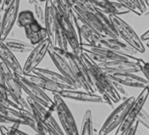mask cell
I'll return each mask as SVG.
<instances>
[{"instance_id": "cell-1", "label": "cell", "mask_w": 149, "mask_h": 135, "mask_svg": "<svg viewBox=\"0 0 149 135\" xmlns=\"http://www.w3.org/2000/svg\"><path fill=\"white\" fill-rule=\"evenodd\" d=\"M81 57L83 58L88 68L94 85L96 87L97 92H99V95L101 97L108 96L114 104L118 103L121 100V96L115 89L112 81L109 78L107 74L96 62L90 59L85 53L83 52Z\"/></svg>"}, {"instance_id": "cell-2", "label": "cell", "mask_w": 149, "mask_h": 135, "mask_svg": "<svg viewBox=\"0 0 149 135\" xmlns=\"http://www.w3.org/2000/svg\"><path fill=\"white\" fill-rule=\"evenodd\" d=\"M56 49L68 61L71 67V70L73 71V74L74 77H76V79L77 80V82L79 83L81 88L91 93L97 92L96 87L94 85V83L89 72V70L85 62L84 61L83 58L80 55L76 54L72 51H68V50L62 51L59 49L58 47H56Z\"/></svg>"}, {"instance_id": "cell-3", "label": "cell", "mask_w": 149, "mask_h": 135, "mask_svg": "<svg viewBox=\"0 0 149 135\" xmlns=\"http://www.w3.org/2000/svg\"><path fill=\"white\" fill-rule=\"evenodd\" d=\"M16 22L19 27L25 29L26 36L32 45L35 46L47 38L45 26L36 19L32 11L25 10L19 13Z\"/></svg>"}, {"instance_id": "cell-4", "label": "cell", "mask_w": 149, "mask_h": 135, "mask_svg": "<svg viewBox=\"0 0 149 135\" xmlns=\"http://www.w3.org/2000/svg\"><path fill=\"white\" fill-rule=\"evenodd\" d=\"M54 6L55 10L56 21L61 26L68 40V46H70L71 47V51L74 52L76 54L81 56V54H83V50L81 48V44L78 39V34L77 33L76 26H74L73 22L65 14L62 8L55 2V0H54Z\"/></svg>"}, {"instance_id": "cell-5", "label": "cell", "mask_w": 149, "mask_h": 135, "mask_svg": "<svg viewBox=\"0 0 149 135\" xmlns=\"http://www.w3.org/2000/svg\"><path fill=\"white\" fill-rule=\"evenodd\" d=\"M108 17L115 30L117 31L119 38H121L125 43L137 50L138 53L144 54L146 52L145 46L140 37L138 36L134 30L125 20H123L118 17V15L116 14H108Z\"/></svg>"}, {"instance_id": "cell-6", "label": "cell", "mask_w": 149, "mask_h": 135, "mask_svg": "<svg viewBox=\"0 0 149 135\" xmlns=\"http://www.w3.org/2000/svg\"><path fill=\"white\" fill-rule=\"evenodd\" d=\"M16 80L20 85L22 91H24L28 97L40 103L46 108H47L50 111H55V106L54 101L45 93V91L28 80L24 75H19L17 73H13Z\"/></svg>"}, {"instance_id": "cell-7", "label": "cell", "mask_w": 149, "mask_h": 135, "mask_svg": "<svg viewBox=\"0 0 149 135\" xmlns=\"http://www.w3.org/2000/svg\"><path fill=\"white\" fill-rule=\"evenodd\" d=\"M55 106V112L59 118L61 127L63 128V132L66 134H79V131L74 118V116L68 107L67 104L64 101V98L61 97L59 94H54L53 99Z\"/></svg>"}, {"instance_id": "cell-8", "label": "cell", "mask_w": 149, "mask_h": 135, "mask_svg": "<svg viewBox=\"0 0 149 135\" xmlns=\"http://www.w3.org/2000/svg\"><path fill=\"white\" fill-rule=\"evenodd\" d=\"M134 100V97H128L125 98L118 106L113 109L111 113L108 116L102 127L100 128L98 134H109L114 129H116L125 118Z\"/></svg>"}, {"instance_id": "cell-9", "label": "cell", "mask_w": 149, "mask_h": 135, "mask_svg": "<svg viewBox=\"0 0 149 135\" xmlns=\"http://www.w3.org/2000/svg\"><path fill=\"white\" fill-rule=\"evenodd\" d=\"M26 100L31 108V111L33 112V114L39 122H40L41 124L48 127L50 130H52L54 134H64L63 130L60 127L57 121L53 117L52 111H50L47 108H46L40 103L36 102L28 96L26 97Z\"/></svg>"}, {"instance_id": "cell-10", "label": "cell", "mask_w": 149, "mask_h": 135, "mask_svg": "<svg viewBox=\"0 0 149 135\" xmlns=\"http://www.w3.org/2000/svg\"><path fill=\"white\" fill-rule=\"evenodd\" d=\"M3 63V62H2ZM3 71H4V84L5 86L10 94L13 100L22 109H26L31 111V108L26 102V100L23 97L22 89L16 80L13 70L8 66L3 63Z\"/></svg>"}, {"instance_id": "cell-11", "label": "cell", "mask_w": 149, "mask_h": 135, "mask_svg": "<svg viewBox=\"0 0 149 135\" xmlns=\"http://www.w3.org/2000/svg\"><path fill=\"white\" fill-rule=\"evenodd\" d=\"M148 97H149V86L142 89V91L140 92V94L138 96L137 98H135V100L132 103L131 108L129 109L125 118H124L122 123L117 127L118 129H117L115 134L119 135V134L125 133L126 129L136 120L139 112L145 105V103L146 102Z\"/></svg>"}, {"instance_id": "cell-12", "label": "cell", "mask_w": 149, "mask_h": 135, "mask_svg": "<svg viewBox=\"0 0 149 135\" xmlns=\"http://www.w3.org/2000/svg\"><path fill=\"white\" fill-rule=\"evenodd\" d=\"M51 45V42L48 38L45 39L39 44L35 45L34 47L29 53V55L22 67L23 75H28L32 73V71L40 63V61L44 59L46 54H47L48 47Z\"/></svg>"}, {"instance_id": "cell-13", "label": "cell", "mask_w": 149, "mask_h": 135, "mask_svg": "<svg viewBox=\"0 0 149 135\" xmlns=\"http://www.w3.org/2000/svg\"><path fill=\"white\" fill-rule=\"evenodd\" d=\"M47 54H49L51 60L53 61L54 64L58 69L60 73L62 74L64 77H66L72 83V84L76 89H82L79 83L77 82V80L76 79V77H74V76L73 74V71L71 70V67H70L68 61L66 60V58L62 54H61L59 53V51L56 49V47L50 45L48 47Z\"/></svg>"}, {"instance_id": "cell-14", "label": "cell", "mask_w": 149, "mask_h": 135, "mask_svg": "<svg viewBox=\"0 0 149 135\" xmlns=\"http://www.w3.org/2000/svg\"><path fill=\"white\" fill-rule=\"evenodd\" d=\"M20 0H13V3L4 11V15L2 16V25L0 30V40H5L8 38L19 14Z\"/></svg>"}, {"instance_id": "cell-15", "label": "cell", "mask_w": 149, "mask_h": 135, "mask_svg": "<svg viewBox=\"0 0 149 135\" xmlns=\"http://www.w3.org/2000/svg\"><path fill=\"white\" fill-rule=\"evenodd\" d=\"M81 48L83 52L96 53V54H101L104 57H105L108 61H134V62H136L137 61V58L132 54H121V53L116 52L114 50H111L106 47H96V46H92L90 44L83 43L81 44Z\"/></svg>"}, {"instance_id": "cell-16", "label": "cell", "mask_w": 149, "mask_h": 135, "mask_svg": "<svg viewBox=\"0 0 149 135\" xmlns=\"http://www.w3.org/2000/svg\"><path fill=\"white\" fill-rule=\"evenodd\" d=\"M107 76L112 82L120 84L123 86L139 89L149 86V83L146 78L134 75V73H110Z\"/></svg>"}, {"instance_id": "cell-17", "label": "cell", "mask_w": 149, "mask_h": 135, "mask_svg": "<svg viewBox=\"0 0 149 135\" xmlns=\"http://www.w3.org/2000/svg\"><path fill=\"white\" fill-rule=\"evenodd\" d=\"M107 74L110 73H136L140 71L138 64L129 61H109L97 64Z\"/></svg>"}, {"instance_id": "cell-18", "label": "cell", "mask_w": 149, "mask_h": 135, "mask_svg": "<svg viewBox=\"0 0 149 135\" xmlns=\"http://www.w3.org/2000/svg\"><path fill=\"white\" fill-rule=\"evenodd\" d=\"M92 46L106 47L121 54H128L132 55H134L138 53L137 50L129 46L127 43L121 41L119 39L111 38L108 36H100Z\"/></svg>"}, {"instance_id": "cell-19", "label": "cell", "mask_w": 149, "mask_h": 135, "mask_svg": "<svg viewBox=\"0 0 149 135\" xmlns=\"http://www.w3.org/2000/svg\"><path fill=\"white\" fill-rule=\"evenodd\" d=\"M59 95L63 98L72 99L85 103H100L104 104L103 97L100 95L91 93L89 91H81L79 89H63Z\"/></svg>"}, {"instance_id": "cell-20", "label": "cell", "mask_w": 149, "mask_h": 135, "mask_svg": "<svg viewBox=\"0 0 149 135\" xmlns=\"http://www.w3.org/2000/svg\"><path fill=\"white\" fill-rule=\"evenodd\" d=\"M55 26H56V17H55L54 0H47V1L45 2L44 26L47 30V38L49 39L52 46H54Z\"/></svg>"}, {"instance_id": "cell-21", "label": "cell", "mask_w": 149, "mask_h": 135, "mask_svg": "<svg viewBox=\"0 0 149 135\" xmlns=\"http://www.w3.org/2000/svg\"><path fill=\"white\" fill-rule=\"evenodd\" d=\"M32 73L40 76V77H46L48 80H50L51 82L62 87L63 89H76L72 84V83L61 73H57L53 70L42 69V68H38V67L35 68V69L32 71Z\"/></svg>"}, {"instance_id": "cell-22", "label": "cell", "mask_w": 149, "mask_h": 135, "mask_svg": "<svg viewBox=\"0 0 149 135\" xmlns=\"http://www.w3.org/2000/svg\"><path fill=\"white\" fill-rule=\"evenodd\" d=\"M0 60L10 68L13 73L23 75L21 65L19 64L13 52L6 45L2 40H0Z\"/></svg>"}, {"instance_id": "cell-23", "label": "cell", "mask_w": 149, "mask_h": 135, "mask_svg": "<svg viewBox=\"0 0 149 135\" xmlns=\"http://www.w3.org/2000/svg\"><path fill=\"white\" fill-rule=\"evenodd\" d=\"M19 111L20 118L25 122L26 125H29L37 133H39V134H54L52 130H50L45 125L39 122L31 111L22 109V108H19Z\"/></svg>"}, {"instance_id": "cell-24", "label": "cell", "mask_w": 149, "mask_h": 135, "mask_svg": "<svg viewBox=\"0 0 149 135\" xmlns=\"http://www.w3.org/2000/svg\"><path fill=\"white\" fill-rule=\"evenodd\" d=\"M24 76L28 80H30L32 83H33L34 84H36L40 88H41L43 90L50 91L53 94H55V93L59 94L63 90L62 87H61L58 84L51 82L50 80H48L46 77H40V76L35 75V74H31V73L28 75H24Z\"/></svg>"}, {"instance_id": "cell-25", "label": "cell", "mask_w": 149, "mask_h": 135, "mask_svg": "<svg viewBox=\"0 0 149 135\" xmlns=\"http://www.w3.org/2000/svg\"><path fill=\"white\" fill-rule=\"evenodd\" d=\"M4 42L6 45L15 53H30L31 50L34 47L30 42H26L24 40H17V39H9L6 38Z\"/></svg>"}, {"instance_id": "cell-26", "label": "cell", "mask_w": 149, "mask_h": 135, "mask_svg": "<svg viewBox=\"0 0 149 135\" xmlns=\"http://www.w3.org/2000/svg\"><path fill=\"white\" fill-rule=\"evenodd\" d=\"M80 134H93L94 133V125H93V117L92 111L90 109H87L84 114V118L81 124Z\"/></svg>"}, {"instance_id": "cell-27", "label": "cell", "mask_w": 149, "mask_h": 135, "mask_svg": "<svg viewBox=\"0 0 149 135\" xmlns=\"http://www.w3.org/2000/svg\"><path fill=\"white\" fill-rule=\"evenodd\" d=\"M96 8L104 13L105 14H117V10L113 5V2L110 0H90Z\"/></svg>"}, {"instance_id": "cell-28", "label": "cell", "mask_w": 149, "mask_h": 135, "mask_svg": "<svg viewBox=\"0 0 149 135\" xmlns=\"http://www.w3.org/2000/svg\"><path fill=\"white\" fill-rule=\"evenodd\" d=\"M0 101H1L7 107H13V108H17V109L20 108L13 100V98L11 97L10 94L7 91L5 84H0Z\"/></svg>"}, {"instance_id": "cell-29", "label": "cell", "mask_w": 149, "mask_h": 135, "mask_svg": "<svg viewBox=\"0 0 149 135\" xmlns=\"http://www.w3.org/2000/svg\"><path fill=\"white\" fill-rule=\"evenodd\" d=\"M116 2L125 6L126 8H128L132 13H135L138 16H141L144 14V11L133 1V0H116Z\"/></svg>"}, {"instance_id": "cell-30", "label": "cell", "mask_w": 149, "mask_h": 135, "mask_svg": "<svg viewBox=\"0 0 149 135\" xmlns=\"http://www.w3.org/2000/svg\"><path fill=\"white\" fill-rule=\"evenodd\" d=\"M55 2L62 8L65 14L74 24V21L76 19V15H74V13L72 10V6L70 5L68 0H55Z\"/></svg>"}, {"instance_id": "cell-31", "label": "cell", "mask_w": 149, "mask_h": 135, "mask_svg": "<svg viewBox=\"0 0 149 135\" xmlns=\"http://www.w3.org/2000/svg\"><path fill=\"white\" fill-rule=\"evenodd\" d=\"M34 6V16L36 19L44 26V18H45V6L42 3L39 2L38 0H35L33 4Z\"/></svg>"}, {"instance_id": "cell-32", "label": "cell", "mask_w": 149, "mask_h": 135, "mask_svg": "<svg viewBox=\"0 0 149 135\" xmlns=\"http://www.w3.org/2000/svg\"><path fill=\"white\" fill-rule=\"evenodd\" d=\"M0 114L8 115V116H12V117L19 118V109L13 108V107H7L1 101H0Z\"/></svg>"}, {"instance_id": "cell-33", "label": "cell", "mask_w": 149, "mask_h": 135, "mask_svg": "<svg viewBox=\"0 0 149 135\" xmlns=\"http://www.w3.org/2000/svg\"><path fill=\"white\" fill-rule=\"evenodd\" d=\"M136 63L138 64V66L139 68V70L143 73L146 79L149 83V62L145 61L144 60H142L140 58H137Z\"/></svg>"}, {"instance_id": "cell-34", "label": "cell", "mask_w": 149, "mask_h": 135, "mask_svg": "<svg viewBox=\"0 0 149 135\" xmlns=\"http://www.w3.org/2000/svg\"><path fill=\"white\" fill-rule=\"evenodd\" d=\"M137 120L139 124H142L145 127H146L149 130V114L144 108H142L139 112L137 116Z\"/></svg>"}, {"instance_id": "cell-35", "label": "cell", "mask_w": 149, "mask_h": 135, "mask_svg": "<svg viewBox=\"0 0 149 135\" xmlns=\"http://www.w3.org/2000/svg\"><path fill=\"white\" fill-rule=\"evenodd\" d=\"M13 123H19L20 125H25L24 121H22L19 118L12 117V116H8V115H4V114H0V124H8V125H12Z\"/></svg>"}, {"instance_id": "cell-36", "label": "cell", "mask_w": 149, "mask_h": 135, "mask_svg": "<svg viewBox=\"0 0 149 135\" xmlns=\"http://www.w3.org/2000/svg\"><path fill=\"white\" fill-rule=\"evenodd\" d=\"M139 121L137 120V118H136V120L126 129V131L125 132V133L124 134H125V135H131V134H136V132H137V130H138V126H139Z\"/></svg>"}, {"instance_id": "cell-37", "label": "cell", "mask_w": 149, "mask_h": 135, "mask_svg": "<svg viewBox=\"0 0 149 135\" xmlns=\"http://www.w3.org/2000/svg\"><path fill=\"white\" fill-rule=\"evenodd\" d=\"M113 83V85H114V87H115V89L117 90V91L118 92V94L121 96V94L125 97H128L129 96H128V93L126 92V90L124 89V86L122 85V84H118V83H116V82H112Z\"/></svg>"}, {"instance_id": "cell-38", "label": "cell", "mask_w": 149, "mask_h": 135, "mask_svg": "<svg viewBox=\"0 0 149 135\" xmlns=\"http://www.w3.org/2000/svg\"><path fill=\"white\" fill-rule=\"evenodd\" d=\"M13 0H2V3H1V8L3 9V12L13 3Z\"/></svg>"}, {"instance_id": "cell-39", "label": "cell", "mask_w": 149, "mask_h": 135, "mask_svg": "<svg viewBox=\"0 0 149 135\" xmlns=\"http://www.w3.org/2000/svg\"><path fill=\"white\" fill-rule=\"evenodd\" d=\"M0 84H4V71H3V63L0 60Z\"/></svg>"}, {"instance_id": "cell-40", "label": "cell", "mask_w": 149, "mask_h": 135, "mask_svg": "<svg viewBox=\"0 0 149 135\" xmlns=\"http://www.w3.org/2000/svg\"><path fill=\"white\" fill-rule=\"evenodd\" d=\"M140 39H141L142 41H147V40H149V29H148L146 32H145V33L140 36Z\"/></svg>"}, {"instance_id": "cell-41", "label": "cell", "mask_w": 149, "mask_h": 135, "mask_svg": "<svg viewBox=\"0 0 149 135\" xmlns=\"http://www.w3.org/2000/svg\"><path fill=\"white\" fill-rule=\"evenodd\" d=\"M133 1H134V2H135V3H136V4H137V5H138V6H139L143 10V11H144V12H146V6L143 4V2L141 1V0H133Z\"/></svg>"}, {"instance_id": "cell-42", "label": "cell", "mask_w": 149, "mask_h": 135, "mask_svg": "<svg viewBox=\"0 0 149 135\" xmlns=\"http://www.w3.org/2000/svg\"><path fill=\"white\" fill-rule=\"evenodd\" d=\"M141 1L146 7H149V0H141Z\"/></svg>"}, {"instance_id": "cell-43", "label": "cell", "mask_w": 149, "mask_h": 135, "mask_svg": "<svg viewBox=\"0 0 149 135\" xmlns=\"http://www.w3.org/2000/svg\"><path fill=\"white\" fill-rule=\"evenodd\" d=\"M68 1H69L70 5H71V6H73V5L74 4V1H76V0H68Z\"/></svg>"}, {"instance_id": "cell-44", "label": "cell", "mask_w": 149, "mask_h": 135, "mask_svg": "<svg viewBox=\"0 0 149 135\" xmlns=\"http://www.w3.org/2000/svg\"><path fill=\"white\" fill-rule=\"evenodd\" d=\"M1 25H2V17L0 15V30H1Z\"/></svg>"}, {"instance_id": "cell-45", "label": "cell", "mask_w": 149, "mask_h": 135, "mask_svg": "<svg viewBox=\"0 0 149 135\" xmlns=\"http://www.w3.org/2000/svg\"><path fill=\"white\" fill-rule=\"evenodd\" d=\"M34 1H35V0H28V2H29V4H33L34 3Z\"/></svg>"}, {"instance_id": "cell-46", "label": "cell", "mask_w": 149, "mask_h": 135, "mask_svg": "<svg viewBox=\"0 0 149 135\" xmlns=\"http://www.w3.org/2000/svg\"><path fill=\"white\" fill-rule=\"evenodd\" d=\"M144 14H145V16H149V11L145 12V13H144Z\"/></svg>"}, {"instance_id": "cell-47", "label": "cell", "mask_w": 149, "mask_h": 135, "mask_svg": "<svg viewBox=\"0 0 149 135\" xmlns=\"http://www.w3.org/2000/svg\"><path fill=\"white\" fill-rule=\"evenodd\" d=\"M38 1L40 2V3H45V2L47 1V0H38Z\"/></svg>"}, {"instance_id": "cell-48", "label": "cell", "mask_w": 149, "mask_h": 135, "mask_svg": "<svg viewBox=\"0 0 149 135\" xmlns=\"http://www.w3.org/2000/svg\"><path fill=\"white\" fill-rule=\"evenodd\" d=\"M146 42H147V43H146V47H147L149 48V40H147Z\"/></svg>"}, {"instance_id": "cell-49", "label": "cell", "mask_w": 149, "mask_h": 135, "mask_svg": "<svg viewBox=\"0 0 149 135\" xmlns=\"http://www.w3.org/2000/svg\"><path fill=\"white\" fill-rule=\"evenodd\" d=\"M2 12H3V9L1 8V6H0V13H1Z\"/></svg>"}, {"instance_id": "cell-50", "label": "cell", "mask_w": 149, "mask_h": 135, "mask_svg": "<svg viewBox=\"0 0 149 135\" xmlns=\"http://www.w3.org/2000/svg\"><path fill=\"white\" fill-rule=\"evenodd\" d=\"M1 3H2V0H0V5H1Z\"/></svg>"}]
</instances>
